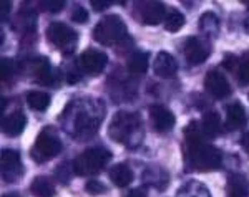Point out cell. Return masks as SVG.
I'll list each match as a JSON object with an SVG mask.
<instances>
[{"label":"cell","instance_id":"cell-1","mask_svg":"<svg viewBox=\"0 0 249 197\" xmlns=\"http://www.w3.org/2000/svg\"><path fill=\"white\" fill-rule=\"evenodd\" d=\"M103 119V104L96 99H75L63 111L60 121L63 130L77 139H88Z\"/></svg>","mask_w":249,"mask_h":197},{"label":"cell","instance_id":"cell-2","mask_svg":"<svg viewBox=\"0 0 249 197\" xmlns=\"http://www.w3.org/2000/svg\"><path fill=\"white\" fill-rule=\"evenodd\" d=\"M186 136V161L196 171H213L221 166V151L204 141L201 124L190 123L184 131Z\"/></svg>","mask_w":249,"mask_h":197},{"label":"cell","instance_id":"cell-3","mask_svg":"<svg viewBox=\"0 0 249 197\" xmlns=\"http://www.w3.org/2000/svg\"><path fill=\"white\" fill-rule=\"evenodd\" d=\"M108 134L116 143H122L128 148H136L143 139L142 118L136 113L118 111L111 119Z\"/></svg>","mask_w":249,"mask_h":197},{"label":"cell","instance_id":"cell-4","mask_svg":"<svg viewBox=\"0 0 249 197\" xmlns=\"http://www.w3.org/2000/svg\"><path fill=\"white\" fill-rule=\"evenodd\" d=\"M126 23L118 15H107L93 28V38L100 45L113 47L126 38Z\"/></svg>","mask_w":249,"mask_h":197},{"label":"cell","instance_id":"cell-5","mask_svg":"<svg viewBox=\"0 0 249 197\" xmlns=\"http://www.w3.org/2000/svg\"><path fill=\"white\" fill-rule=\"evenodd\" d=\"M111 154L105 148H90L83 151L82 154L75 159L73 169L75 174L78 176H96L103 167L110 163Z\"/></svg>","mask_w":249,"mask_h":197},{"label":"cell","instance_id":"cell-6","mask_svg":"<svg viewBox=\"0 0 249 197\" xmlns=\"http://www.w3.org/2000/svg\"><path fill=\"white\" fill-rule=\"evenodd\" d=\"M62 148H63V144L53 128H45V130L37 136V141H35V144L32 146L30 156L37 164H43V163H47V161L53 159L55 156H58Z\"/></svg>","mask_w":249,"mask_h":197},{"label":"cell","instance_id":"cell-7","mask_svg":"<svg viewBox=\"0 0 249 197\" xmlns=\"http://www.w3.org/2000/svg\"><path fill=\"white\" fill-rule=\"evenodd\" d=\"M47 40L63 53H70L77 45V33L62 22H53L47 28Z\"/></svg>","mask_w":249,"mask_h":197},{"label":"cell","instance_id":"cell-8","mask_svg":"<svg viewBox=\"0 0 249 197\" xmlns=\"http://www.w3.org/2000/svg\"><path fill=\"white\" fill-rule=\"evenodd\" d=\"M166 15L163 2H138L135 7V17L144 25H158L164 22Z\"/></svg>","mask_w":249,"mask_h":197},{"label":"cell","instance_id":"cell-9","mask_svg":"<svg viewBox=\"0 0 249 197\" xmlns=\"http://www.w3.org/2000/svg\"><path fill=\"white\" fill-rule=\"evenodd\" d=\"M108 63V56L100 50H95V48H88V50L83 51L78 58V68L80 71L87 75H100L103 70H105Z\"/></svg>","mask_w":249,"mask_h":197},{"label":"cell","instance_id":"cell-10","mask_svg":"<svg viewBox=\"0 0 249 197\" xmlns=\"http://www.w3.org/2000/svg\"><path fill=\"white\" fill-rule=\"evenodd\" d=\"M2 179L5 182H17V181L22 178V159H20V154L14 149H3L2 151Z\"/></svg>","mask_w":249,"mask_h":197},{"label":"cell","instance_id":"cell-11","mask_svg":"<svg viewBox=\"0 0 249 197\" xmlns=\"http://www.w3.org/2000/svg\"><path fill=\"white\" fill-rule=\"evenodd\" d=\"M210 53H211V47L208 43V40L191 37L184 43V56H186L190 65H201L203 62H206Z\"/></svg>","mask_w":249,"mask_h":197},{"label":"cell","instance_id":"cell-12","mask_svg":"<svg viewBox=\"0 0 249 197\" xmlns=\"http://www.w3.org/2000/svg\"><path fill=\"white\" fill-rule=\"evenodd\" d=\"M204 88H206L208 93L216 99L228 98V96L231 95L230 82H228L226 76L218 70H211L210 73L206 75V78H204Z\"/></svg>","mask_w":249,"mask_h":197},{"label":"cell","instance_id":"cell-13","mask_svg":"<svg viewBox=\"0 0 249 197\" xmlns=\"http://www.w3.org/2000/svg\"><path fill=\"white\" fill-rule=\"evenodd\" d=\"M150 121L156 132H168L173 130L176 119L175 115L161 104H153L150 108Z\"/></svg>","mask_w":249,"mask_h":197},{"label":"cell","instance_id":"cell-14","mask_svg":"<svg viewBox=\"0 0 249 197\" xmlns=\"http://www.w3.org/2000/svg\"><path fill=\"white\" fill-rule=\"evenodd\" d=\"M153 70L161 78H173L176 75V71H178V63H176L175 56L171 53L160 51L153 62Z\"/></svg>","mask_w":249,"mask_h":197},{"label":"cell","instance_id":"cell-15","mask_svg":"<svg viewBox=\"0 0 249 197\" xmlns=\"http://www.w3.org/2000/svg\"><path fill=\"white\" fill-rule=\"evenodd\" d=\"M27 118L22 111H14L9 116H5L2 121V132L9 138H15V136L22 134L25 130Z\"/></svg>","mask_w":249,"mask_h":197},{"label":"cell","instance_id":"cell-16","mask_svg":"<svg viewBox=\"0 0 249 197\" xmlns=\"http://www.w3.org/2000/svg\"><path fill=\"white\" fill-rule=\"evenodd\" d=\"M143 182L150 187L163 191L164 186L168 184V172L164 171L163 167H158V166L148 167L146 171L143 172Z\"/></svg>","mask_w":249,"mask_h":197},{"label":"cell","instance_id":"cell-17","mask_svg":"<svg viewBox=\"0 0 249 197\" xmlns=\"http://www.w3.org/2000/svg\"><path fill=\"white\" fill-rule=\"evenodd\" d=\"M228 197H248L249 181L243 174H231L226 182Z\"/></svg>","mask_w":249,"mask_h":197},{"label":"cell","instance_id":"cell-18","mask_svg":"<svg viewBox=\"0 0 249 197\" xmlns=\"http://www.w3.org/2000/svg\"><path fill=\"white\" fill-rule=\"evenodd\" d=\"M244 123H246V111H244L243 104L238 101L228 104V108H226L228 130H239Z\"/></svg>","mask_w":249,"mask_h":197},{"label":"cell","instance_id":"cell-19","mask_svg":"<svg viewBox=\"0 0 249 197\" xmlns=\"http://www.w3.org/2000/svg\"><path fill=\"white\" fill-rule=\"evenodd\" d=\"M110 179L116 187H126L133 181V171L128 164H115L110 171Z\"/></svg>","mask_w":249,"mask_h":197},{"label":"cell","instance_id":"cell-20","mask_svg":"<svg viewBox=\"0 0 249 197\" xmlns=\"http://www.w3.org/2000/svg\"><path fill=\"white\" fill-rule=\"evenodd\" d=\"M201 128L204 136H210V138H214L218 136L221 131H223V123H221V118L216 111H206L203 115L201 119Z\"/></svg>","mask_w":249,"mask_h":197},{"label":"cell","instance_id":"cell-21","mask_svg":"<svg viewBox=\"0 0 249 197\" xmlns=\"http://www.w3.org/2000/svg\"><path fill=\"white\" fill-rule=\"evenodd\" d=\"M199 30L206 35V38H216L219 33V18L213 12H206L199 18Z\"/></svg>","mask_w":249,"mask_h":197},{"label":"cell","instance_id":"cell-22","mask_svg":"<svg viewBox=\"0 0 249 197\" xmlns=\"http://www.w3.org/2000/svg\"><path fill=\"white\" fill-rule=\"evenodd\" d=\"M30 191H32V194L37 196V197H53L55 196L53 182H52L48 178H45V176L35 178L30 186Z\"/></svg>","mask_w":249,"mask_h":197},{"label":"cell","instance_id":"cell-23","mask_svg":"<svg viewBox=\"0 0 249 197\" xmlns=\"http://www.w3.org/2000/svg\"><path fill=\"white\" fill-rule=\"evenodd\" d=\"M34 76L35 82H38L40 84H50L52 80H53V73H52L50 63L45 62L43 58L37 60V63L34 65Z\"/></svg>","mask_w":249,"mask_h":197},{"label":"cell","instance_id":"cell-24","mask_svg":"<svg viewBox=\"0 0 249 197\" xmlns=\"http://www.w3.org/2000/svg\"><path fill=\"white\" fill-rule=\"evenodd\" d=\"M178 197H211L206 186L198 181H190L178 191Z\"/></svg>","mask_w":249,"mask_h":197},{"label":"cell","instance_id":"cell-25","mask_svg":"<svg viewBox=\"0 0 249 197\" xmlns=\"http://www.w3.org/2000/svg\"><path fill=\"white\" fill-rule=\"evenodd\" d=\"M128 70L133 75H143L148 70V55L144 51H135L128 58Z\"/></svg>","mask_w":249,"mask_h":197},{"label":"cell","instance_id":"cell-26","mask_svg":"<svg viewBox=\"0 0 249 197\" xmlns=\"http://www.w3.org/2000/svg\"><path fill=\"white\" fill-rule=\"evenodd\" d=\"M27 104L34 111H45L50 106V95L43 91H29L27 93Z\"/></svg>","mask_w":249,"mask_h":197},{"label":"cell","instance_id":"cell-27","mask_svg":"<svg viewBox=\"0 0 249 197\" xmlns=\"http://www.w3.org/2000/svg\"><path fill=\"white\" fill-rule=\"evenodd\" d=\"M183 25H184V15L181 12H178V10L168 12L166 18H164V30L170 32V33H175V32H178Z\"/></svg>","mask_w":249,"mask_h":197},{"label":"cell","instance_id":"cell-28","mask_svg":"<svg viewBox=\"0 0 249 197\" xmlns=\"http://www.w3.org/2000/svg\"><path fill=\"white\" fill-rule=\"evenodd\" d=\"M238 78L241 84H249V51H246L239 58V68H238Z\"/></svg>","mask_w":249,"mask_h":197},{"label":"cell","instance_id":"cell-29","mask_svg":"<svg viewBox=\"0 0 249 197\" xmlns=\"http://www.w3.org/2000/svg\"><path fill=\"white\" fill-rule=\"evenodd\" d=\"M15 75V63L10 58L2 60V80L3 82H10V78Z\"/></svg>","mask_w":249,"mask_h":197},{"label":"cell","instance_id":"cell-30","mask_svg":"<svg viewBox=\"0 0 249 197\" xmlns=\"http://www.w3.org/2000/svg\"><path fill=\"white\" fill-rule=\"evenodd\" d=\"M85 191H87L90 196H100V194H105L107 189H105V186H103L102 182H100V181L90 179V181L87 182V186H85Z\"/></svg>","mask_w":249,"mask_h":197},{"label":"cell","instance_id":"cell-31","mask_svg":"<svg viewBox=\"0 0 249 197\" xmlns=\"http://www.w3.org/2000/svg\"><path fill=\"white\" fill-rule=\"evenodd\" d=\"M71 20L75 23H85L88 22V12L83 5H75L71 10Z\"/></svg>","mask_w":249,"mask_h":197},{"label":"cell","instance_id":"cell-32","mask_svg":"<svg viewBox=\"0 0 249 197\" xmlns=\"http://www.w3.org/2000/svg\"><path fill=\"white\" fill-rule=\"evenodd\" d=\"M223 66L226 68L228 71H236L238 73V68H239V58L234 55H226L223 62Z\"/></svg>","mask_w":249,"mask_h":197},{"label":"cell","instance_id":"cell-33","mask_svg":"<svg viewBox=\"0 0 249 197\" xmlns=\"http://www.w3.org/2000/svg\"><path fill=\"white\" fill-rule=\"evenodd\" d=\"M65 5V2H60V0H48V2H42V9L47 12H60Z\"/></svg>","mask_w":249,"mask_h":197},{"label":"cell","instance_id":"cell-34","mask_svg":"<svg viewBox=\"0 0 249 197\" xmlns=\"http://www.w3.org/2000/svg\"><path fill=\"white\" fill-rule=\"evenodd\" d=\"M111 5V2H107V0H91V7H93V10L96 12H102V10H105L108 9V7Z\"/></svg>","mask_w":249,"mask_h":197},{"label":"cell","instance_id":"cell-35","mask_svg":"<svg viewBox=\"0 0 249 197\" xmlns=\"http://www.w3.org/2000/svg\"><path fill=\"white\" fill-rule=\"evenodd\" d=\"M126 197H146V191L144 189H133V191L128 192Z\"/></svg>","mask_w":249,"mask_h":197},{"label":"cell","instance_id":"cell-36","mask_svg":"<svg viewBox=\"0 0 249 197\" xmlns=\"http://www.w3.org/2000/svg\"><path fill=\"white\" fill-rule=\"evenodd\" d=\"M0 5H2V15H0V17H2V20H5V17L9 15V12H10V2L2 0V3H0Z\"/></svg>","mask_w":249,"mask_h":197},{"label":"cell","instance_id":"cell-37","mask_svg":"<svg viewBox=\"0 0 249 197\" xmlns=\"http://www.w3.org/2000/svg\"><path fill=\"white\" fill-rule=\"evenodd\" d=\"M241 146H243V149L249 154V132L243 136V139H241Z\"/></svg>","mask_w":249,"mask_h":197},{"label":"cell","instance_id":"cell-38","mask_svg":"<svg viewBox=\"0 0 249 197\" xmlns=\"http://www.w3.org/2000/svg\"><path fill=\"white\" fill-rule=\"evenodd\" d=\"M244 27H246V28H248V32H249V18L246 20V23H244Z\"/></svg>","mask_w":249,"mask_h":197},{"label":"cell","instance_id":"cell-39","mask_svg":"<svg viewBox=\"0 0 249 197\" xmlns=\"http://www.w3.org/2000/svg\"><path fill=\"white\" fill-rule=\"evenodd\" d=\"M3 197H18L17 194H7V196H3Z\"/></svg>","mask_w":249,"mask_h":197}]
</instances>
